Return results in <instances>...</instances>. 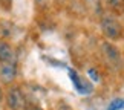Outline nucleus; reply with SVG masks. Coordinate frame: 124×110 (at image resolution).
<instances>
[{"label":"nucleus","instance_id":"obj_7","mask_svg":"<svg viewBox=\"0 0 124 110\" xmlns=\"http://www.w3.org/2000/svg\"><path fill=\"white\" fill-rule=\"evenodd\" d=\"M124 109V98H116L112 103H109V106L106 110H121Z\"/></svg>","mask_w":124,"mask_h":110},{"label":"nucleus","instance_id":"obj_5","mask_svg":"<svg viewBox=\"0 0 124 110\" xmlns=\"http://www.w3.org/2000/svg\"><path fill=\"white\" fill-rule=\"evenodd\" d=\"M17 76V64L16 61H8V63H0V81L5 84H9L16 80Z\"/></svg>","mask_w":124,"mask_h":110},{"label":"nucleus","instance_id":"obj_11","mask_svg":"<svg viewBox=\"0 0 124 110\" xmlns=\"http://www.w3.org/2000/svg\"><path fill=\"white\" fill-rule=\"evenodd\" d=\"M28 110H43V109H40L39 106H32V107H29Z\"/></svg>","mask_w":124,"mask_h":110},{"label":"nucleus","instance_id":"obj_4","mask_svg":"<svg viewBox=\"0 0 124 110\" xmlns=\"http://www.w3.org/2000/svg\"><path fill=\"white\" fill-rule=\"evenodd\" d=\"M68 72H69L70 80H72V83H74V86H75V89H77V92H78L80 95H89V93H92L93 87H92V84H90L89 81H86L84 78H81V76H80L77 72H75L74 69H69Z\"/></svg>","mask_w":124,"mask_h":110},{"label":"nucleus","instance_id":"obj_12","mask_svg":"<svg viewBox=\"0 0 124 110\" xmlns=\"http://www.w3.org/2000/svg\"><path fill=\"white\" fill-rule=\"evenodd\" d=\"M45 2H46V0H35L37 5H45Z\"/></svg>","mask_w":124,"mask_h":110},{"label":"nucleus","instance_id":"obj_9","mask_svg":"<svg viewBox=\"0 0 124 110\" xmlns=\"http://www.w3.org/2000/svg\"><path fill=\"white\" fill-rule=\"evenodd\" d=\"M87 73H89V76H90V80H92V81H95V83H98V81H100V73H98L97 69H89Z\"/></svg>","mask_w":124,"mask_h":110},{"label":"nucleus","instance_id":"obj_6","mask_svg":"<svg viewBox=\"0 0 124 110\" xmlns=\"http://www.w3.org/2000/svg\"><path fill=\"white\" fill-rule=\"evenodd\" d=\"M14 61V51L6 41H0V63H8Z\"/></svg>","mask_w":124,"mask_h":110},{"label":"nucleus","instance_id":"obj_3","mask_svg":"<svg viewBox=\"0 0 124 110\" xmlns=\"http://www.w3.org/2000/svg\"><path fill=\"white\" fill-rule=\"evenodd\" d=\"M103 52H104V57H106V61L112 66L113 69H121L123 66V58H121V54L120 51L116 49L113 44L110 43H103Z\"/></svg>","mask_w":124,"mask_h":110},{"label":"nucleus","instance_id":"obj_2","mask_svg":"<svg viewBox=\"0 0 124 110\" xmlns=\"http://www.w3.org/2000/svg\"><path fill=\"white\" fill-rule=\"evenodd\" d=\"M6 101H8V106L11 107V110H28V99L23 95L20 87L9 89Z\"/></svg>","mask_w":124,"mask_h":110},{"label":"nucleus","instance_id":"obj_8","mask_svg":"<svg viewBox=\"0 0 124 110\" xmlns=\"http://www.w3.org/2000/svg\"><path fill=\"white\" fill-rule=\"evenodd\" d=\"M109 6L115 12H121L124 9V0H109Z\"/></svg>","mask_w":124,"mask_h":110},{"label":"nucleus","instance_id":"obj_10","mask_svg":"<svg viewBox=\"0 0 124 110\" xmlns=\"http://www.w3.org/2000/svg\"><path fill=\"white\" fill-rule=\"evenodd\" d=\"M57 110H72V109H70L69 106H66V104H63V103H61L60 106H58V109H57Z\"/></svg>","mask_w":124,"mask_h":110},{"label":"nucleus","instance_id":"obj_1","mask_svg":"<svg viewBox=\"0 0 124 110\" xmlns=\"http://www.w3.org/2000/svg\"><path fill=\"white\" fill-rule=\"evenodd\" d=\"M100 28H101V32L107 38H112V40H116L123 35V26L121 23L116 20L113 15H103L101 22H100Z\"/></svg>","mask_w":124,"mask_h":110},{"label":"nucleus","instance_id":"obj_13","mask_svg":"<svg viewBox=\"0 0 124 110\" xmlns=\"http://www.w3.org/2000/svg\"><path fill=\"white\" fill-rule=\"evenodd\" d=\"M2 98H3V92H2V87H0V103H2Z\"/></svg>","mask_w":124,"mask_h":110}]
</instances>
